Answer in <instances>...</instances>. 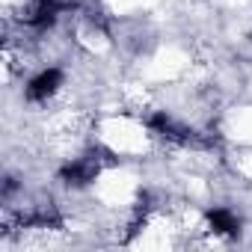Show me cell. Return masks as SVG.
<instances>
[{
	"mask_svg": "<svg viewBox=\"0 0 252 252\" xmlns=\"http://www.w3.org/2000/svg\"><path fill=\"white\" fill-rule=\"evenodd\" d=\"M63 89H65V71L60 65H42L39 71H33L24 80V101L30 107H45Z\"/></svg>",
	"mask_w": 252,
	"mask_h": 252,
	"instance_id": "6da1fadb",
	"label": "cell"
},
{
	"mask_svg": "<svg viewBox=\"0 0 252 252\" xmlns=\"http://www.w3.org/2000/svg\"><path fill=\"white\" fill-rule=\"evenodd\" d=\"M240 228H243V222H240L237 211H231L225 205H214L199 217V231L211 234L214 240H234L240 234Z\"/></svg>",
	"mask_w": 252,
	"mask_h": 252,
	"instance_id": "7a4b0ae2",
	"label": "cell"
}]
</instances>
